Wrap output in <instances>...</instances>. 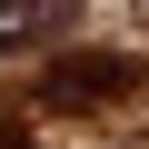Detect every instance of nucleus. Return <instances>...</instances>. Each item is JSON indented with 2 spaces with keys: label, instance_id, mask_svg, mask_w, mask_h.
<instances>
[{
  "label": "nucleus",
  "instance_id": "f03ea898",
  "mask_svg": "<svg viewBox=\"0 0 149 149\" xmlns=\"http://www.w3.org/2000/svg\"><path fill=\"white\" fill-rule=\"evenodd\" d=\"M70 10H80V0H0V60L50 50V40L70 30Z\"/></svg>",
  "mask_w": 149,
  "mask_h": 149
},
{
  "label": "nucleus",
  "instance_id": "7ed1b4c3",
  "mask_svg": "<svg viewBox=\"0 0 149 149\" xmlns=\"http://www.w3.org/2000/svg\"><path fill=\"white\" fill-rule=\"evenodd\" d=\"M0 149H30V129H20V119H0Z\"/></svg>",
  "mask_w": 149,
  "mask_h": 149
},
{
  "label": "nucleus",
  "instance_id": "f257e3e1",
  "mask_svg": "<svg viewBox=\"0 0 149 149\" xmlns=\"http://www.w3.org/2000/svg\"><path fill=\"white\" fill-rule=\"evenodd\" d=\"M129 90H149V60H139V50H60L30 100H40L50 119H90V109H109V100H129Z\"/></svg>",
  "mask_w": 149,
  "mask_h": 149
}]
</instances>
